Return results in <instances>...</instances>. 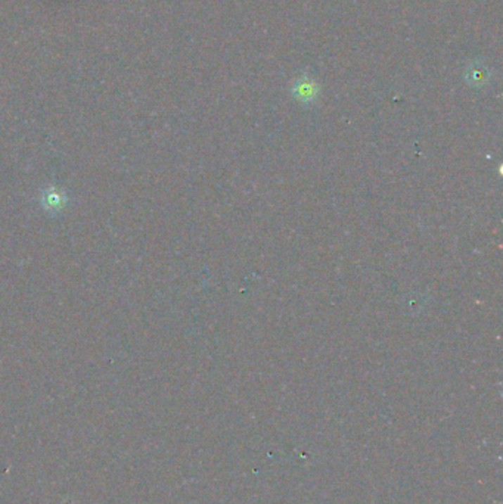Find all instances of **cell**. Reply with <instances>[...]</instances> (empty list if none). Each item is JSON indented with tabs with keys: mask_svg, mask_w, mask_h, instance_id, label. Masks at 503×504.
I'll return each mask as SVG.
<instances>
[{
	"mask_svg": "<svg viewBox=\"0 0 503 504\" xmlns=\"http://www.w3.org/2000/svg\"><path fill=\"white\" fill-rule=\"evenodd\" d=\"M295 95L303 99V101H309L316 95V90L313 83H298L295 86Z\"/></svg>",
	"mask_w": 503,
	"mask_h": 504,
	"instance_id": "cell-1",
	"label": "cell"
}]
</instances>
